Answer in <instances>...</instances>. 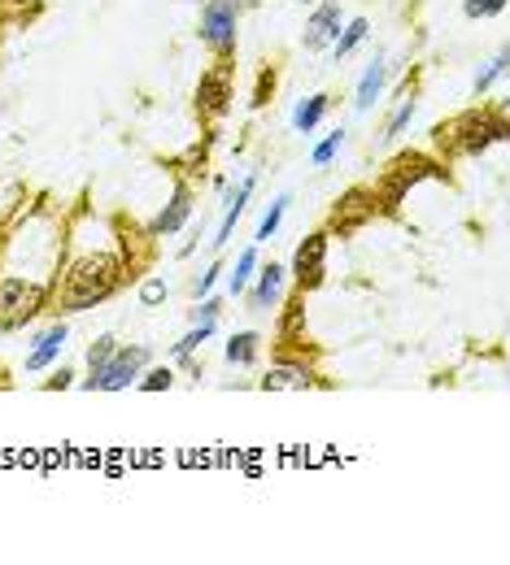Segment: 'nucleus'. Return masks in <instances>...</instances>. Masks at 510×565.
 <instances>
[{"instance_id": "nucleus-11", "label": "nucleus", "mask_w": 510, "mask_h": 565, "mask_svg": "<svg viewBox=\"0 0 510 565\" xmlns=\"http://www.w3.org/2000/svg\"><path fill=\"white\" fill-rule=\"evenodd\" d=\"M345 26V4L341 0H319L306 17V52H328L332 39Z\"/></svg>"}, {"instance_id": "nucleus-22", "label": "nucleus", "mask_w": 510, "mask_h": 565, "mask_svg": "<svg viewBox=\"0 0 510 565\" xmlns=\"http://www.w3.org/2000/svg\"><path fill=\"white\" fill-rule=\"evenodd\" d=\"M415 113H419V100H415V96H406V100H402V105L393 109V118L384 122V135H380V140H384V144H393V140H402V135L411 131V122H415Z\"/></svg>"}, {"instance_id": "nucleus-20", "label": "nucleus", "mask_w": 510, "mask_h": 565, "mask_svg": "<svg viewBox=\"0 0 510 565\" xmlns=\"http://www.w3.org/2000/svg\"><path fill=\"white\" fill-rule=\"evenodd\" d=\"M223 275H227V296H245V287L253 282V275H258V244L245 249V253L236 257V266L223 271Z\"/></svg>"}, {"instance_id": "nucleus-15", "label": "nucleus", "mask_w": 510, "mask_h": 565, "mask_svg": "<svg viewBox=\"0 0 510 565\" xmlns=\"http://www.w3.org/2000/svg\"><path fill=\"white\" fill-rule=\"evenodd\" d=\"M384 83H389V61H384V52H376V61L363 70V79H358V92H354V109L358 113H367V109H376V100L384 96Z\"/></svg>"}, {"instance_id": "nucleus-10", "label": "nucleus", "mask_w": 510, "mask_h": 565, "mask_svg": "<svg viewBox=\"0 0 510 565\" xmlns=\"http://www.w3.org/2000/svg\"><path fill=\"white\" fill-rule=\"evenodd\" d=\"M315 383H319V374H315V365H310L306 357H280V361H271V370L258 378L262 392H306V387H315Z\"/></svg>"}, {"instance_id": "nucleus-28", "label": "nucleus", "mask_w": 510, "mask_h": 565, "mask_svg": "<svg viewBox=\"0 0 510 565\" xmlns=\"http://www.w3.org/2000/svg\"><path fill=\"white\" fill-rule=\"evenodd\" d=\"M166 291H170L166 279H144L140 282V304H144V309H157V304L166 300Z\"/></svg>"}, {"instance_id": "nucleus-5", "label": "nucleus", "mask_w": 510, "mask_h": 565, "mask_svg": "<svg viewBox=\"0 0 510 565\" xmlns=\"http://www.w3.org/2000/svg\"><path fill=\"white\" fill-rule=\"evenodd\" d=\"M153 361V348L149 344H118L114 357L105 361L100 378H96V392H127Z\"/></svg>"}, {"instance_id": "nucleus-33", "label": "nucleus", "mask_w": 510, "mask_h": 565, "mask_svg": "<svg viewBox=\"0 0 510 565\" xmlns=\"http://www.w3.org/2000/svg\"><path fill=\"white\" fill-rule=\"evenodd\" d=\"M301 4H306V0H301Z\"/></svg>"}, {"instance_id": "nucleus-6", "label": "nucleus", "mask_w": 510, "mask_h": 565, "mask_svg": "<svg viewBox=\"0 0 510 565\" xmlns=\"http://www.w3.org/2000/svg\"><path fill=\"white\" fill-rule=\"evenodd\" d=\"M201 44H210L214 48V57L218 61H227L232 52H236V44H240V13L236 9H227L223 0H205V9H201Z\"/></svg>"}, {"instance_id": "nucleus-27", "label": "nucleus", "mask_w": 510, "mask_h": 565, "mask_svg": "<svg viewBox=\"0 0 510 565\" xmlns=\"http://www.w3.org/2000/svg\"><path fill=\"white\" fill-rule=\"evenodd\" d=\"M510 0H463V13L472 17V22H485V17H498V13H507Z\"/></svg>"}, {"instance_id": "nucleus-19", "label": "nucleus", "mask_w": 510, "mask_h": 565, "mask_svg": "<svg viewBox=\"0 0 510 565\" xmlns=\"http://www.w3.org/2000/svg\"><path fill=\"white\" fill-rule=\"evenodd\" d=\"M114 348H118V339H114V335H100V339H92V344H87V378H83V392H96V378H100L105 361L114 357Z\"/></svg>"}, {"instance_id": "nucleus-1", "label": "nucleus", "mask_w": 510, "mask_h": 565, "mask_svg": "<svg viewBox=\"0 0 510 565\" xmlns=\"http://www.w3.org/2000/svg\"><path fill=\"white\" fill-rule=\"evenodd\" d=\"M122 279H127L122 257H114V253H83V257H74L57 275V287H52L48 304H57V313H87V309L105 304L122 287Z\"/></svg>"}, {"instance_id": "nucleus-17", "label": "nucleus", "mask_w": 510, "mask_h": 565, "mask_svg": "<svg viewBox=\"0 0 510 565\" xmlns=\"http://www.w3.org/2000/svg\"><path fill=\"white\" fill-rule=\"evenodd\" d=\"M223 357H227V365H240V370L258 365V357H262V335H258V330H236V335L227 339Z\"/></svg>"}, {"instance_id": "nucleus-4", "label": "nucleus", "mask_w": 510, "mask_h": 565, "mask_svg": "<svg viewBox=\"0 0 510 565\" xmlns=\"http://www.w3.org/2000/svg\"><path fill=\"white\" fill-rule=\"evenodd\" d=\"M52 300V282L31 275H0V330H22Z\"/></svg>"}, {"instance_id": "nucleus-24", "label": "nucleus", "mask_w": 510, "mask_h": 565, "mask_svg": "<svg viewBox=\"0 0 510 565\" xmlns=\"http://www.w3.org/2000/svg\"><path fill=\"white\" fill-rule=\"evenodd\" d=\"M345 140H349V131H345V127H336V131H332V135H328L323 144H315V153H310V161H315L319 170H323V166H332V161H336V153L345 148Z\"/></svg>"}, {"instance_id": "nucleus-30", "label": "nucleus", "mask_w": 510, "mask_h": 565, "mask_svg": "<svg viewBox=\"0 0 510 565\" xmlns=\"http://www.w3.org/2000/svg\"><path fill=\"white\" fill-rule=\"evenodd\" d=\"M70 383H74V370H70V365H61L44 387H48V392H57V387H70Z\"/></svg>"}, {"instance_id": "nucleus-14", "label": "nucleus", "mask_w": 510, "mask_h": 565, "mask_svg": "<svg viewBox=\"0 0 510 565\" xmlns=\"http://www.w3.org/2000/svg\"><path fill=\"white\" fill-rule=\"evenodd\" d=\"M66 344H70V326H66V317H57L48 330H39V335H35V344H31V352H26V374L48 370V365L66 352Z\"/></svg>"}, {"instance_id": "nucleus-7", "label": "nucleus", "mask_w": 510, "mask_h": 565, "mask_svg": "<svg viewBox=\"0 0 510 565\" xmlns=\"http://www.w3.org/2000/svg\"><path fill=\"white\" fill-rule=\"evenodd\" d=\"M328 231H315V236H306L301 244H297V253H293V282H297V291L306 296V291H315L323 275H328Z\"/></svg>"}, {"instance_id": "nucleus-12", "label": "nucleus", "mask_w": 510, "mask_h": 565, "mask_svg": "<svg viewBox=\"0 0 510 565\" xmlns=\"http://www.w3.org/2000/svg\"><path fill=\"white\" fill-rule=\"evenodd\" d=\"M376 192H367V188H349L341 201H336V209H332V231H341V236H354L358 227H367L371 218H376Z\"/></svg>"}, {"instance_id": "nucleus-16", "label": "nucleus", "mask_w": 510, "mask_h": 565, "mask_svg": "<svg viewBox=\"0 0 510 565\" xmlns=\"http://www.w3.org/2000/svg\"><path fill=\"white\" fill-rule=\"evenodd\" d=\"M328 109H332V96H328V92L306 96V100L293 109V131H297V135H315V131H319V122L328 118Z\"/></svg>"}, {"instance_id": "nucleus-21", "label": "nucleus", "mask_w": 510, "mask_h": 565, "mask_svg": "<svg viewBox=\"0 0 510 565\" xmlns=\"http://www.w3.org/2000/svg\"><path fill=\"white\" fill-rule=\"evenodd\" d=\"M288 205H293V196H288V192L271 201V209L262 214V223H258V231H253V244H271V240H275V231L284 227V214H288Z\"/></svg>"}, {"instance_id": "nucleus-23", "label": "nucleus", "mask_w": 510, "mask_h": 565, "mask_svg": "<svg viewBox=\"0 0 510 565\" xmlns=\"http://www.w3.org/2000/svg\"><path fill=\"white\" fill-rule=\"evenodd\" d=\"M507 65H510V52L502 48V52H498V57H494V61H489L481 74H476L472 92H476V96H489V92H494V83H498V79H507Z\"/></svg>"}, {"instance_id": "nucleus-13", "label": "nucleus", "mask_w": 510, "mask_h": 565, "mask_svg": "<svg viewBox=\"0 0 510 565\" xmlns=\"http://www.w3.org/2000/svg\"><path fill=\"white\" fill-rule=\"evenodd\" d=\"M188 218H192V188H188V183H175L170 201H166V205L153 214V223H149V236H153V240H166V236L183 231V227H188Z\"/></svg>"}, {"instance_id": "nucleus-32", "label": "nucleus", "mask_w": 510, "mask_h": 565, "mask_svg": "<svg viewBox=\"0 0 510 565\" xmlns=\"http://www.w3.org/2000/svg\"><path fill=\"white\" fill-rule=\"evenodd\" d=\"M4 209H9V205H0V231H4Z\"/></svg>"}, {"instance_id": "nucleus-31", "label": "nucleus", "mask_w": 510, "mask_h": 565, "mask_svg": "<svg viewBox=\"0 0 510 565\" xmlns=\"http://www.w3.org/2000/svg\"><path fill=\"white\" fill-rule=\"evenodd\" d=\"M223 4H227V9H236V13H245V9H258L262 0H223Z\"/></svg>"}, {"instance_id": "nucleus-3", "label": "nucleus", "mask_w": 510, "mask_h": 565, "mask_svg": "<svg viewBox=\"0 0 510 565\" xmlns=\"http://www.w3.org/2000/svg\"><path fill=\"white\" fill-rule=\"evenodd\" d=\"M441 175H446V166H441L437 157H428V153H402V157H393L389 170L380 175V188H371V192H376V205L393 214V209L411 196V188H419L424 179H441Z\"/></svg>"}, {"instance_id": "nucleus-25", "label": "nucleus", "mask_w": 510, "mask_h": 565, "mask_svg": "<svg viewBox=\"0 0 510 565\" xmlns=\"http://www.w3.org/2000/svg\"><path fill=\"white\" fill-rule=\"evenodd\" d=\"M140 392H170L175 387V370L170 365H149L140 378H135Z\"/></svg>"}, {"instance_id": "nucleus-18", "label": "nucleus", "mask_w": 510, "mask_h": 565, "mask_svg": "<svg viewBox=\"0 0 510 565\" xmlns=\"http://www.w3.org/2000/svg\"><path fill=\"white\" fill-rule=\"evenodd\" d=\"M367 35H371V22H367V17H345V26H341V35L332 39L328 52H332L336 61H345V57H354V52L367 44Z\"/></svg>"}, {"instance_id": "nucleus-2", "label": "nucleus", "mask_w": 510, "mask_h": 565, "mask_svg": "<svg viewBox=\"0 0 510 565\" xmlns=\"http://www.w3.org/2000/svg\"><path fill=\"white\" fill-rule=\"evenodd\" d=\"M432 140L450 157H481V153H489L494 144L507 140V118L489 113V109H467V113H454L450 122H441L432 131Z\"/></svg>"}, {"instance_id": "nucleus-9", "label": "nucleus", "mask_w": 510, "mask_h": 565, "mask_svg": "<svg viewBox=\"0 0 510 565\" xmlns=\"http://www.w3.org/2000/svg\"><path fill=\"white\" fill-rule=\"evenodd\" d=\"M232 96H236L232 70H227V65H214V70H205L201 83H197V113H201V118H227V113H232Z\"/></svg>"}, {"instance_id": "nucleus-26", "label": "nucleus", "mask_w": 510, "mask_h": 565, "mask_svg": "<svg viewBox=\"0 0 510 565\" xmlns=\"http://www.w3.org/2000/svg\"><path fill=\"white\" fill-rule=\"evenodd\" d=\"M275 83H280V74H275V65H262V74H258V87H253V109H262V105H271V96H275Z\"/></svg>"}, {"instance_id": "nucleus-8", "label": "nucleus", "mask_w": 510, "mask_h": 565, "mask_svg": "<svg viewBox=\"0 0 510 565\" xmlns=\"http://www.w3.org/2000/svg\"><path fill=\"white\" fill-rule=\"evenodd\" d=\"M284 291H288V271L280 262H271V266L258 262V275L245 287V304H249V313H275L284 304Z\"/></svg>"}, {"instance_id": "nucleus-29", "label": "nucleus", "mask_w": 510, "mask_h": 565, "mask_svg": "<svg viewBox=\"0 0 510 565\" xmlns=\"http://www.w3.org/2000/svg\"><path fill=\"white\" fill-rule=\"evenodd\" d=\"M218 275H223V262H210V266L192 279V296H197V300H201V296H210V287L218 282Z\"/></svg>"}]
</instances>
